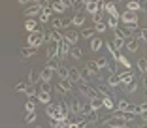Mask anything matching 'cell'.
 Instances as JSON below:
<instances>
[{
	"label": "cell",
	"mask_w": 147,
	"mask_h": 128,
	"mask_svg": "<svg viewBox=\"0 0 147 128\" xmlns=\"http://www.w3.org/2000/svg\"><path fill=\"white\" fill-rule=\"evenodd\" d=\"M102 106H104L106 109H113V107H115V104H113V100L109 98V94H108V96H104V100H102Z\"/></svg>",
	"instance_id": "obj_29"
},
{
	"label": "cell",
	"mask_w": 147,
	"mask_h": 128,
	"mask_svg": "<svg viewBox=\"0 0 147 128\" xmlns=\"http://www.w3.org/2000/svg\"><path fill=\"white\" fill-rule=\"evenodd\" d=\"M106 25H108L109 28H117V25H119V13H109Z\"/></svg>",
	"instance_id": "obj_12"
},
{
	"label": "cell",
	"mask_w": 147,
	"mask_h": 128,
	"mask_svg": "<svg viewBox=\"0 0 147 128\" xmlns=\"http://www.w3.org/2000/svg\"><path fill=\"white\" fill-rule=\"evenodd\" d=\"M85 8H87V11H89V13H94V11H98V4H96V0H92V2L85 4Z\"/></svg>",
	"instance_id": "obj_35"
},
{
	"label": "cell",
	"mask_w": 147,
	"mask_h": 128,
	"mask_svg": "<svg viewBox=\"0 0 147 128\" xmlns=\"http://www.w3.org/2000/svg\"><path fill=\"white\" fill-rule=\"evenodd\" d=\"M36 96H38V100L42 104H49L51 102V94H49V90H42L40 89V92H36Z\"/></svg>",
	"instance_id": "obj_10"
},
{
	"label": "cell",
	"mask_w": 147,
	"mask_h": 128,
	"mask_svg": "<svg viewBox=\"0 0 147 128\" xmlns=\"http://www.w3.org/2000/svg\"><path fill=\"white\" fill-rule=\"evenodd\" d=\"M51 9H55V11H59V13H64L66 6L62 4V2H59V0H57V2H53V4H51Z\"/></svg>",
	"instance_id": "obj_27"
},
{
	"label": "cell",
	"mask_w": 147,
	"mask_h": 128,
	"mask_svg": "<svg viewBox=\"0 0 147 128\" xmlns=\"http://www.w3.org/2000/svg\"><path fill=\"white\" fill-rule=\"evenodd\" d=\"M91 15H92V21L94 23L102 21V11H94V13H91Z\"/></svg>",
	"instance_id": "obj_53"
},
{
	"label": "cell",
	"mask_w": 147,
	"mask_h": 128,
	"mask_svg": "<svg viewBox=\"0 0 147 128\" xmlns=\"http://www.w3.org/2000/svg\"><path fill=\"white\" fill-rule=\"evenodd\" d=\"M19 2H21V4H26V2H32V0H19Z\"/></svg>",
	"instance_id": "obj_58"
},
{
	"label": "cell",
	"mask_w": 147,
	"mask_h": 128,
	"mask_svg": "<svg viewBox=\"0 0 147 128\" xmlns=\"http://www.w3.org/2000/svg\"><path fill=\"white\" fill-rule=\"evenodd\" d=\"M113 57H115V60H117V62H121L123 66H125V68H130V62H128V59H126V57L123 55V53L115 51V53H113Z\"/></svg>",
	"instance_id": "obj_16"
},
{
	"label": "cell",
	"mask_w": 147,
	"mask_h": 128,
	"mask_svg": "<svg viewBox=\"0 0 147 128\" xmlns=\"http://www.w3.org/2000/svg\"><path fill=\"white\" fill-rule=\"evenodd\" d=\"M43 42H45V40H43V32H40V30L30 32V36H28V40H26V43H28L30 47H40Z\"/></svg>",
	"instance_id": "obj_2"
},
{
	"label": "cell",
	"mask_w": 147,
	"mask_h": 128,
	"mask_svg": "<svg viewBox=\"0 0 147 128\" xmlns=\"http://www.w3.org/2000/svg\"><path fill=\"white\" fill-rule=\"evenodd\" d=\"M87 72L91 73V75H98L100 70H98V66H96V62H89L87 64Z\"/></svg>",
	"instance_id": "obj_25"
},
{
	"label": "cell",
	"mask_w": 147,
	"mask_h": 128,
	"mask_svg": "<svg viewBox=\"0 0 147 128\" xmlns=\"http://www.w3.org/2000/svg\"><path fill=\"white\" fill-rule=\"evenodd\" d=\"M40 11H42V6H40L38 2H32L30 8H26V9H25V15H26V17H36Z\"/></svg>",
	"instance_id": "obj_5"
},
{
	"label": "cell",
	"mask_w": 147,
	"mask_h": 128,
	"mask_svg": "<svg viewBox=\"0 0 147 128\" xmlns=\"http://www.w3.org/2000/svg\"><path fill=\"white\" fill-rule=\"evenodd\" d=\"M119 19H123V23H126V25H134V23H138V11L126 9L125 13H119Z\"/></svg>",
	"instance_id": "obj_3"
},
{
	"label": "cell",
	"mask_w": 147,
	"mask_h": 128,
	"mask_svg": "<svg viewBox=\"0 0 147 128\" xmlns=\"http://www.w3.org/2000/svg\"><path fill=\"white\" fill-rule=\"evenodd\" d=\"M68 55H72L74 59H81V57H83V51L79 49L78 45H76V47H72V49H70V53H68Z\"/></svg>",
	"instance_id": "obj_31"
},
{
	"label": "cell",
	"mask_w": 147,
	"mask_h": 128,
	"mask_svg": "<svg viewBox=\"0 0 147 128\" xmlns=\"http://www.w3.org/2000/svg\"><path fill=\"white\" fill-rule=\"evenodd\" d=\"M36 121V113L34 111H26V117H25V123L26 124H32Z\"/></svg>",
	"instance_id": "obj_40"
},
{
	"label": "cell",
	"mask_w": 147,
	"mask_h": 128,
	"mask_svg": "<svg viewBox=\"0 0 147 128\" xmlns=\"http://www.w3.org/2000/svg\"><path fill=\"white\" fill-rule=\"evenodd\" d=\"M25 87H26V83H17V85H15V90L21 92V90H25Z\"/></svg>",
	"instance_id": "obj_54"
},
{
	"label": "cell",
	"mask_w": 147,
	"mask_h": 128,
	"mask_svg": "<svg viewBox=\"0 0 147 128\" xmlns=\"http://www.w3.org/2000/svg\"><path fill=\"white\" fill-rule=\"evenodd\" d=\"M125 45H126V49H128L130 53L138 51V40L132 38V36H130V38H125Z\"/></svg>",
	"instance_id": "obj_8"
},
{
	"label": "cell",
	"mask_w": 147,
	"mask_h": 128,
	"mask_svg": "<svg viewBox=\"0 0 147 128\" xmlns=\"http://www.w3.org/2000/svg\"><path fill=\"white\" fill-rule=\"evenodd\" d=\"M25 92L28 94V98H34V96H36V92H38V90H36V87H34V85H32V83H30V85H26V87H25Z\"/></svg>",
	"instance_id": "obj_33"
},
{
	"label": "cell",
	"mask_w": 147,
	"mask_h": 128,
	"mask_svg": "<svg viewBox=\"0 0 147 128\" xmlns=\"http://www.w3.org/2000/svg\"><path fill=\"white\" fill-rule=\"evenodd\" d=\"M68 53H70V43L66 40H61V42L57 43V55H59V59H66Z\"/></svg>",
	"instance_id": "obj_4"
},
{
	"label": "cell",
	"mask_w": 147,
	"mask_h": 128,
	"mask_svg": "<svg viewBox=\"0 0 147 128\" xmlns=\"http://www.w3.org/2000/svg\"><path fill=\"white\" fill-rule=\"evenodd\" d=\"M59 66H61V64H59V59H57V57H51V59L47 60V64H45V68H49L51 72H57Z\"/></svg>",
	"instance_id": "obj_18"
},
{
	"label": "cell",
	"mask_w": 147,
	"mask_h": 128,
	"mask_svg": "<svg viewBox=\"0 0 147 128\" xmlns=\"http://www.w3.org/2000/svg\"><path fill=\"white\" fill-rule=\"evenodd\" d=\"M25 28L28 30V32H34V30H38V21H36L34 17H28L25 23Z\"/></svg>",
	"instance_id": "obj_13"
},
{
	"label": "cell",
	"mask_w": 147,
	"mask_h": 128,
	"mask_svg": "<svg viewBox=\"0 0 147 128\" xmlns=\"http://www.w3.org/2000/svg\"><path fill=\"white\" fill-rule=\"evenodd\" d=\"M125 111H130V113H136V115H138V106H134V104H130V102H128V106H126Z\"/></svg>",
	"instance_id": "obj_50"
},
{
	"label": "cell",
	"mask_w": 147,
	"mask_h": 128,
	"mask_svg": "<svg viewBox=\"0 0 147 128\" xmlns=\"http://www.w3.org/2000/svg\"><path fill=\"white\" fill-rule=\"evenodd\" d=\"M57 90H59V92H70V90H72V81H70L68 77L61 79V83L57 85Z\"/></svg>",
	"instance_id": "obj_7"
},
{
	"label": "cell",
	"mask_w": 147,
	"mask_h": 128,
	"mask_svg": "<svg viewBox=\"0 0 147 128\" xmlns=\"http://www.w3.org/2000/svg\"><path fill=\"white\" fill-rule=\"evenodd\" d=\"M138 113L142 115V119H145V113H147V106H145V104H142V106H138Z\"/></svg>",
	"instance_id": "obj_48"
},
{
	"label": "cell",
	"mask_w": 147,
	"mask_h": 128,
	"mask_svg": "<svg viewBox=\"0 0 147 128\" xmlns=\"http://www.w3.org/2000/svg\"><path fill=\"white\" fill-rule=\"evenodd\" d=\"M28 81H30L32 85H36V83L40 81V72L38 70H30V72H28Z\"/></svg>",
	"instance_id": "obj_24"
},
{
	"label": "cell",
	"mask_w": 147,
	"mask_h": 128,
	"mask_svg": "<svg viewBox=\"0 0 147 128\" xmlns=\"http://www.w3.org/2000/svg\"><path fill=\"white\" fill-rule=\"evenodd\" d=\"M25 107H26V111H34V109H36V102H34V98H28V102L25 104Z\"/></svg>",
	"instance_id": "obj_44"
},
{
	"label": "cell",
	"mask_w": 147,
	"mask_h": 128,
	"mask_svg": "<svg viewBox=\"0 0 147 128\" xmlns=\"http://www.w3.org/2000/svg\"><path fill=\"white\" fill-rule=\"evenodd\" d=\"M59 2H62L66 8H68V6H72V0H59Z\"/></svg>",
	"instance_id": "obj_55"
},
{
	"label": "cell",
	"mask_w": 147,
	"mask_h": 128,
	"mask_svg": "<svg viewBox=\"0 0 147 128\" xmlns=\"http://www.w3.org/2000/svg\"><path fill=\"white\" fill-rule=\"evenodd\" d=\"M126 8H128L130 11H138V9L142 8V6H140V2H136V0H130L128 4H126Z\"/></svg>",
	"instance_id": "obj_37"
},
{
	"label": "cell",
	"mask_w": 147,
	"mask_h": 128,
	"mask_svg": "<svg viewBox=\"0 0 147 128\" xmlns=\"http://www.w3.org/2000/svg\"><path fill=\"white\" fill-rule=\"evenodd\" d=\"M49 40H51V42H55V43H59L61 40H64V36L59 32V28H53V32H49Z\"/></svg>",
	"instance_id": "obj_20"
},
{
	"label": "cell",
	"mask_w": 147,
	"mask_h": 128,
	"mask_svg": "<svg viewBox=\"0 0 147 128\" xmlns=\"http://www.w3.org/2000/svg\"><path fill=\"white\" fill-rule=\"evenodd\" d=\"M126 106H128V100H125V98H121L119 102H117V107H119L121 111H125V109H126Z\"/></svg>",
	"instance_id": "obj_47"
},
{
	"label": "cell",
	"mask_w": 147,
	"mask_h": 128,
	"mask_svg": "<svg viewBox=\"0 0 147 128\" xmlns=\"http://www.w3.org/2000/svg\"><path fill=\"white\" fill-rule=\"evenodd\" d=\"M34 55H36V47H30V45H28V47H23V49H21L23 60H25V59H30V57H34Z\"/></svg>",
	"instance_id": "obj_11"
},
{
	"label": "cell",
	"mask_w": 147,
	"mask_h": 128,
	"mask_svg": "<svg viewBox=\"0 0 147 128\" xmlns=\"http://www.w3.org/2000/svg\"><path fill=\"white\" fill-rule=\"evenodd\" d=\"M89 2H92V0H81V4H89Z\"/></svg>",
	"instance_id": "obj_57"
},
{
	"label": "cell",
	"mask_w": 147,
	"mask_h": 128,
	"mask_svg": "<svg viewBox=\"0 0 147 128\" xmlns=\"http://www.w3.org/2000/svg\"><path fill=\"white\" fill-rule=\"evenodd\" d=\"M51 57H57V43H51L47 49V59H51Z\"/></svg>",
	"instance_id": "obj_42"
},
{
	"label": "cell",
	"mask_w": 147,
	"mask_h": 128,
	"mask_svg": "<svg viewBox=\"0 0 147 128\" xmlns=\"http://www.w3.org/2000/svg\"><path fill=\"white\" fill-rule=\"evenodd\" d=\"M79 77H81V73H79L78 68H70V70H68V79H70L72 83H78Z\"/></svg>",
	"instance_id": "obj_14"
},
{
	"label": "cell",
	"mask_w": 147,
	"mask_h": 128,
	"mask_svg": "<svg viewBox=\"0 0 147 128\" xmlns=\"http://www.w3.org/2000/svg\"><path fill=\"white\" fill-rule=\"evenodd\" d=\"M64 40L68 43H78V32H76V30H68L64 34Z\"/></svg>",
	"instance_id": "obj_21"
},
{
	"label": "cell",
	"mask_w": 147,
	"mask_h": 128,
	"mask_svg": "<svg viewBox=\"0 0 147 128\" xmlns=\"http://www.w3.org/2000/svg\"><path fill=\"white\" fill-rule=\"evenodd\" d=\"M68 111H72L74 115H79V111H81V102H79V100H74V102H70Z\"/></svg>",
	"instance_id": "obj_19"
},
{
	"label": "cell",
	"mask_w": 147,
	"mask_h": 128,
	"mask_svg": "<svg viewBox=\"0 0 147 128\" xmlns=\"http://www.w3.org/2000/svg\"><path fill=\"white\" fill-rule=\"evenodd\" d=\"M113 119H121V121H125V111H121V109L115 111V113H113ZM125 123H126V121H125Z\"/></svg>",
	"instance_id": "obj_52"
},
{
	"label": "cell",
	"mask_w": 147,
	"mask_h": 128,
	"mask_svg": "<svg viewBox=\"0 0 147 128\" xmlns=\"http://www.w3.org/2000/svg\"><path fill=\"white\" fill-rule=\"evenodd\" d=\"M83 23H85V15H83V13H78V15H74L72 17V25H83Z\"/></svg>",
	"instance_id": "obj_26"
},
{
	"label": "cell",
	"mask_w": 147,
	"mask_h": 128,
	"mask_svg": "<svg viewBox=\"0 0 147 128\" xmlns=\"http://www.w3.org/2000/svg\"><path fill=\"white\" fill-rule=\"evenodd\" d=\"M125 124H126L125 121H121V119H113V117H111L109 121H106V126H113V128H123Z\"/></svg>",
	"instance_id": "obj_17"
},
{
	"label": "cell",
	"mask_w": 147,
	"mask_h": 128,
	"mask_svg": "<svg viewBox=\"0 0 147 128\" xmlns=\"http://www.w3.org/2000/svg\"><path fill=\"white\" fill-rule=\"evenodd\" d=\"M51 75H53V72L49 68H43L42 72H40V79H42V81H51Z\"/></svg>",
	"instance_id": "obj_23"
},
{
	"label": "cell",
	"mask_w": 147,
	"mask_h": 128,
	"mask_svg": "<svg viewBox=\"0 0 147 128\" xmlns=\"http://www.w3.org/2000/svg\"><path fill=\"white\" fill-rule=\"evenodd\" d=\"M138 70H140V73H145L147 72V60L145 59H140L138 60Z\"/></svg>",
	"instance_id": "obj_39"
},
{
	"label": "cell",
	"mask_w": 147,
	"mask_h": 128,
	"mask_svg": "<svg viewBox=\"0 0 147 128\" xmlns=\"http://www.w3.org/2000/svg\"><path fill=\"white\" fill-rule=\"evenodd\" d=\"M70 28V26H72V19L70 17H62V19H59V28Z\"/></svg>",
	"instance_id": "obj_28"
},
{
	"label": "cell",
	"mask_w": 147,
	"mask_h": 128,
	"mask_svg": "<svg viewBox=\"0 0 147 128\" xmlns=\"http://www.w3.org/2000/svg\"><path fill=\"white\" fill-rule=\"evenodd\" d=\"M51 19V6L49 8H42V11L38 13V21L40 23H47Z\"/></svg>",
	"instance_id": "obj_9"
},
{
	"label": "cell",
	"mask_w": 147,
	"mask_h": 128,
	"mask_svg": "<svg viewBox=\"0 0 147 128\" xmlns=\"http://www.w3.org/2000/svg\"><path fill=\"white\" fill-rule=\"evenodd\" d=\"M91 109H92L91 104H83V106H81V111H79V113H81V115H87V113H89Z\"/></svg>",
	"instance_id": "obj_49"
},
{
	"label": "cell",
	"mask_w": 147,
	"mask_h": 128,
	"mask_svg": "<svg viewBox=\"0 0 147 128\" xmlns=\"http://www.w3.org/2000/svg\"><path fill=\"white\" fill-rule=\"evenodd\" d=\"M119 75H121V83H130V81H134V75H132V72H130V70L121 72Z\"/></svg>",
	"instance_id": "obj_22"
},
{
	"label": "cell",
	"mask_w": 147,
	"mask_h": 128,
	"mask_svg": "<svg viewBox=\"0 0 147 128\" xmlns=\"http://www.w3.org/2000/svg\"><path fill=\"white\" fill-rule=\"evenodd\" d=\"M132 34H134L136 38H140L142 42H145V30H143V28H138V26H136V28L132 30Z\"/></svg>",
	"instance_id": "obj_32"
},
{
	"label": "cell",
	"mask_w": 147,
	"mask_h": 128,
	"mask_svg": "<svg viewBox=\"0 0 147 128\" xmlns=\"http://www.w3.org/2000/svg\"><path fill=\"white\" fill-rule=\"evenodd\" d=\"M100 92L104 94V96H108V89H106V87H100Z\"/></svg>",
	"instance_id": "obj_56"
},
{
	"label": "cell",
	"mask_w": 147,
	"mask_h": 128,
	"mask_svg": "<svg viewBox=\"0 0 147 128\" xmlns=\"http://www.w3.org/2000/svg\"><path fill=\"white\" fill-rule=\"evenodd\" d=\"M94 30L96 32H106V30H108V25H106L104 21H98V23H94Z\"/></svg>",
	"instance_id": "obj_36"
},
{
	"label": "cell",
	"mask_w": 147,
	"mask_h": 128,
	"mask_svg": "<svg viewBox=\"0 0 147 128\" xmlns=\"http://www.w3.org/2000/svg\"><path fill=\"white\" fill-rule=\"evenodd\" d=\"M91 107L92 109H100V107H102V100H100L98 96H96V98H91Z\"/></svg>",
	"instance_id": "obj_41"
},
{
	"label": "cell",
	"mask_w": 147,
	"mask_h": 128,
	"mask_svg": "<svg viewBox=\"0 0 147 128\" xmlns=\"http://www.w3.org/2000/svg\"><path fill=\"white\" fill-rule=\"evenodd\" d=\"M123 45H125V40L123 38H115L113 40V47H115V49H121Z\"/></svg>",
	"instance_id": "obj_46"
},
{
	"label": "cell",
	"mask_w": 147,
	"mask_h": 128,
	"mask_svg": "<svg viewBox=\"0 0 147 128\" xmlns=\"http://www.w3.org/2000/svg\"><path fill=\"white\" fill-rule=\"evenodd\" d=\"M102 45H104L102 38H94V36L91 38V51H100V49H102Z\"/></svg>",
	"instance_id": "obj_15"
},
{
	"label": "cell",
	"mask_w": 147,
	"mask_h": 128,
	"mask_svg": "<svg viewBox=\"0 0 147 128\" xmlns=\"http://www.w3.org/2000/svg\"><path fill=\"white\" fill-rule=\"evenodd\" d=\"M45 115L53 121H61L62 124L66 126V121H68V106L64 102H59V104H49L45 107Z\"/></svg>",
	"instance_id": "obj_1"
},
{
	"label": "cell",
	"mask_w": 147,
	"mask_h": 128,
	"mask_svg": "<svg viewBox=\"0 0 147 128\" xmlns=\"http://www.w3.org/2000/svg\"><path fill=\"white\" fill-rule=\"evenodd\" d=\"M94 62H96V66H98V70H104V68H108V66H109L108 60H106V57H100V59L94 60Z\"/></svg>",
	"instance_id": "obj_30"
},
{
	"label": "cell",
	"mask_w": 147,
	"mask_h": 128,
	"mask_svg": "<svg viewBox=\"0 0 147 128\" xmlns=\"http://www.w3.org/2000/svg\"><path fill=\"white\" fill-rule=\"evenodd\" d=\"M104 11L106 13H119L115 9V4H111V2H104Z\"/></svg>",
	"instance_id": "obj_34"
},
{
	"label": "cell",
	"mask_w": 147,
	"mask_h": 128,
	"mask_svg": "<svg viewBox=\"0 0 147 128\" xmlns=\"http://www.w3.org/2000/svg\"><path fill=\"white\" fill-rule=\"evenodd\" d=\"M79 90H81V94H85L87 98H96V96H98V92H96V90H92L91 87L87 85V83H79Z\"/></svg>",
	"instance_id": "obj_6"
},
{
	"label": "cell",
	"mask_w": 147,
	"mask_h": 128,
	"mask_svg": "<svg viewBox=\"0 0 147 128\" xmlns=\"http://www.w3.org/2000/svg\"><path fill=\"white\" fill-rule=\"evenodd\" d=\"M57 73L61 75V79H64V77H68V68H64V66H59V68H57Z\"/></svg>",
	"instance_id": "obj_43"
},
{
	"label": "cell",
	"mask_w": 147,
	"mask_h": 128,
	"mask_svg": "<svg viewBox=\"0 0 147 128\" xmlns=\"http://www.w3.org/2000/svg\"><path fill=\"white\" fill-rule=\"evenodd\" d=\"M92 34H94V28H85V30L81 32V36H83V38H89V40L92 38Z\"/></svg>",
	"instance_id": "obj_45"
},
{
	"label": "cell",
	"mask_w": 147,
	"mask_h": 128,
	"mask_svg": "<svg viewBox=\"0 0 147 128\" xmlns=\"http://www.w3.org/2000/svg\"><path fill=\"white\" fill-rule=\"evenodd\" d=\"M128 85V89H126V92H136V89H138V85H136V81H130L126 83Z\"/></svg>",
	"instance_id": "obj_51"
},
{
	"label": "cell",
	"mask_w": 147,
	"mask_h": 128,
	"mask_svg": "<svg viewBox=\"0 0 147 128\" xmlns=\"http://www.w3.org/2000/svg\"><path fill=\"white\" fill-rule=\"evenodd\" d=\"M119 83H121V75H119V73H113V75L109 77V85H111V87H117Z\"/></svg>",
	"instance_id": "obj_38"
}]
</instances>
